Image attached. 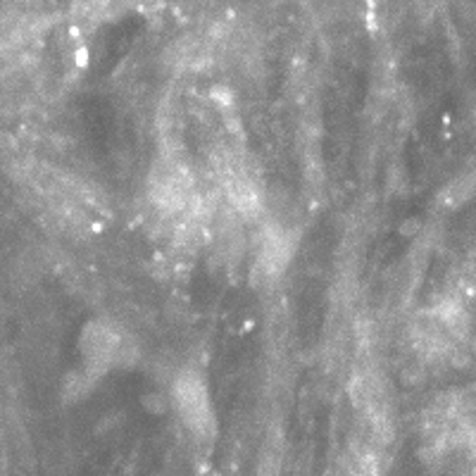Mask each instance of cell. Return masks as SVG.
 Segmentation results:
<instances>
[{
  "instance_id": "cell-1",
  "label": "cell",
  "mask_w": 476,
  "mask_h": 476,
  "mask_svg": "<svg viewBox=\"0 0 476 476\" xmlns=\"http://www.w3.org/2000/svg\"><path fill=\"white\" fill-rule=\"evenodd\" d=\"M79 350L91 379L107 374L114 367H126L138 355L131 336L110 319H93L86 324L79 339Z\"/></svg>"
},
{
  "instance_id": "cell-3",
  "label": "cell",
  "mask_w": 476,
  "mask_h": 476,
  "mask_svg": "<svg viewBox=\"0 0 476 476\" xmlns=\"http://www.w3.org/2000/svg\"><path fill=\"white\" fill-rule=\"evenodd\" d=\"M293 255V238L291 234L281 229L276 224H269L262 231V243H260V258L258 267L267 278H278L283 274V269L291 262Z\"/></svg>"
},
{
  "instance_id": "cell-4",
  "label": "cell",
  "mask_w": 476,
  "mask_h": 476,
  "mask_svg": "<svg viewBox=\"0 0 476 476\" xmlns=\"http://www.w3.org/2000/svg\"><path fill=\"white\" fill-rule=\"evenodd\" d=\"M226 193H229L231 202L241 210L243 214H255L260 212V193L253 186L248 177H243L241 172H229L226 177Z\"/></svg>"
},
{
  "instance_id": "cell-2",
  "label": "cell",
  "mask_w": 476,
  "mask_h": 476,
  "mask_svg": "<svg viewBox=\"0 0 476 476\" xmlns=\"http://www.w3.org/2000/svg\"><path fill=\"white\" fill-rule=\"evenodd\" d=\"M174 403L188 431L198 440H212L217 419H214L212 403L207 386L198 371H181L174 381Z\"/></svg>"
}]
</instances>
